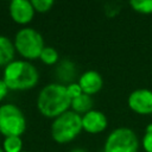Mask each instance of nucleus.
I'll return each instance as SVG.
<instances>
[{
    "label": "nucleus",
    "instance_id": "20e7f679",
    "mask_svg": "<svg viewBox=\"0 0 152 152\" xmlns=\"http://www.w3.org/2000/svg\"><path fill=\"white\" fill-rule=\"evenodd\" d=\"M15 51L25 59L33 61L39 58L43 49L45 48L43 36L33 27H23L14 36Z\"/></svg>",
    "mask_w": 152,
    "mask_h": 152
},
{
    "label": "nucleus",
    "instance_id": "0eeeda50",
    "mask_svg": "<svg viewBox=\"0 0 152 152\" xmlns=\"http://www.w3.org/2000/svg\"><path fill=\"white\" fill-rule=\"evenodd\" d=\"M127 104L131 110L137 114H152V90L139 88L133 90L127 99Z\"/></svg>",
    "mask_w": 152,
    "mask_h": 152
},
{
    "label": "nucleus",
    "instance_id": "6e6552de",
    "mask_svg": "<svg viewBox=\"0 0 152 152\" xmlns=\"http://www.w3.org/2000/svg\"><path fill=\"white\" fill-rule=\"evenodd\" d=\"M8 12L12 20L19 25L31 23L36 13L31 0H12L8 5Z\"/></svg>",
    "mask_w": 152,
    "mask_h": 152
},
{
    "label": "nucleus",
    "instance_id": "b1692460",
    "mask_svg": "<svg viewBox=\"0 0 152 152\" xmlns=\"http://www.w3.org/2000/svg\"><path fill=\"white\" fill-rule=\"evenodd\" d=\"M21 152H30V151H25V150H23V151H21Z\"/></svg>",
    "mask_w": 152,
    "mask_h": 152
},
{
    "label": "nucleus",
    "instance_id": "412c9836",
    "mask_svg": "<svg viewBox=\"0 0 152 152\" xmlns=\"http://www.w3.org/2000/svg\"><path fill=\"white\" fill-rule=\"evenodd\" d=\"M69 152H88V151L86 148H83V147H74Z\"/></svg>",
    "mask_w": 152,
    "mask_h": 152
},
{
    "label": "nucleus",
    "instance_id": "ddd939ff",
    "mask_svg": "<svg viewBox=\"0 0 152 152\" xmlns=\"http://www.w3.org/2000/svg\"><path fill=\"white\" fill-rule=\"evenodd\" d=\"M93 104H94V101L91 99V96L87 95V94H81L80 96L75 97L74 100H71V110L80 114L81 116L86 113H88L89 110L93 109Z\"/></svg>",
    "mask_w": 152,
    "mask_h": 152
},
{
    "label": "nucleus",
    "instance_id": "1a4fd4ad",
    "mask_svg": "<svg viewBox=\"0 0 152 152\" xmlns=\"http://www.w3.org/2000/svg\"><path fill=\"white\" fill-rule=\"evenodd\" d=\"M108 119L106 114L97 109H91L82 115V128L87 133L97 134L107 128Z\"/></svg>",
    "mask_w": 152,
    "mask_h": 152
},
{
    "label": "nucleus",
    "instance_id": "a211bd4d",
    "mask_svg": "<svg viewBox=\"0 0 152 152\" xmlns=\"http://www.w3.org/2000/svg\"><path fill=\"white\" fill-rule=\"evenodd\" d=\"M65 88H66V93H68V95H69V97L71 100H74L75 97L80 96L81 94H83L82 89H81V87H80V84L77 82H72V83L65 86Z\"/></svg>",
    "mask_w": 152,
    "mask_h": 152
},
{
    "label": "nucleus",
    "instance_id": "5701e85b",
    "mask_svg": "<svg viewBox=\"0 0 152 152\" xmlns=\"http://www.w3.org/2000/svg\"><path fill=\"white\" fill-rule=\"evenodd\" d=\"M0 152H5V151H4V148H2V147H0Z\"/></svg>",
    "mask_w": 152,
    "mask_h": 152
},
{
    "label": "nucleus",
    "instance_id": "7ed1b4c3",
    "mask_svg": "<svg viewBox=\"0 0 152 152\" xmlns=\"http://www.w3.org/2000/svg\"><path fill=\"white\" fill-rule=\"evenodd\" d=\"M83 131L82 116L71 109L52 120L51 137L57 144H68L72 141Z\"/></svg>",
    "mask_w": 152,
    "mask_h": 152
},
{
    "label": "nucleus",
    "instance_id": "9b49d317",
    "mask_svg": "<svg viewBox=\"0 0 152 152\" xmlns=\"http://www.w3.org/2000/svg\"><path fill=\"white\" fill-rule=\"evenodd\" d=\"M55 75L58 80V83H61L63 86H68V84L72 83L77 75V69H76L75 63L68 58L59 61L57 63Z\"/></svg>",
    "mask_w": 152,
    "mask_h": 152
},
{
    "label": "nucleus",
    "instance_id": "393cba45",
    "mask_svg": "<svg viewBox=\"0 0 152 152\" xmlns=\"http://www.w3.org/2000/svg\"><path fill=\"white\" fill-rule=\"evenodd\" d=\"M151 115H152V114H151Z\"/></svg>",
    "mask_w": 152,
    "mask_h": 152
},
{
    "label": "nucleus",
    "instance_id": "2eb2a0df",
    "mask_svg": "<svg viewBox=\"0 0 152 152\" xmlns=\"http://www.w3.org/2000/svg\"><path fill=\"white\" fill-rule=\"evenodd\" d=\"M39 59L46 64V65H53L56 63H58L59 61V55L57 52V50L52 46H45L39 56Z\"/></svg>",
    "mask_w": 152,
    "mask_h": 152
},
{
    "label": "nucleus",
    "instance_id": "a878e982",
    "mask_svg": "<svg viewBox=\"0 0 152 152\" xmlns=\"http://www.w3.org/2000/svg\"><path fill=\"white\" fill-rule=\"evenodd\" d=\"M102 152H103V151H102Z\"/></svg>",
    "mask_w": 152,
    "mask_h": 152
},
{
    "label": "nucleus",
    "instance_id": "6ab92c4d",
    "mask_svg": "<svg viewBox=\"0 0 152 152\" xmlns=\"http://www.w3.org/2000/svg\"><path fill=\"white\" fill-rule=\"evenodd\" d=\"M141 146L145 152H152V132H145L141 140Z\"/></svg>",
    "mask_w": 152,
    "mask_h": 152
},
{
    "label": "nucleus",
    "instance_id": "f8f14e48",
    "mask_svg": "<svg viewBox=\"0 0 152 152\" xmlns=\"http://www.w3.org/2000/svg\"><path fill=\"white\" fill-rule=\"evenodd\" d=\"M14 43L4 34H0V66H6L11 62L14 61L15 55Z\"/></svg>",
    "mask_w": 152,
    "mask_h": 152
},
{
    "label": "nucleus",
    "instance_id": "aec40b11",
    "mask_svg": "<svg viewBox=\"0 0 152 152\" xmlns=\"http://www.w3.org/2000/svg\"><path fill=\"white\" fill-rule=\"evenodd\" d=\"M8 87L6 86V83H5V81L2 80V78H0V102L7 96V94H8Z\"/></svg>",
    "mask_w": 152,
    "mask_h": 152
},
{
    "label": "nucleus",
    "instance_id": "f3484780",
    "mask_svg": "<svg viewBox=\"0 0 152 152\" xmlns=\"http://www.w3.org/2000/svg\"><path fill=\"white\" fill-rule=\"evenodd\" d=\"M33 8L36 12L39 13H45L48 11L51 10V7L53 6V1L52 0H31Z\"/></svg>",
    "mask_w": 152,
    "mask_h": 152
},
{
    "label": "nucleus",
    "instance_id": "dca6fc26",
    "mask_svg": "<svg viewBox=\"0 0 152 152\" xmlns=\"http://www.w3.org/2000/svg\"><path fill=\"white\" fill-rule=\"evenodd\" d=\"M129 6L138 13L151 14L152 13V0H133L129 2Z\"/></svg>",
    "mask_w": 152,
    "mask_h": 152
},
{
    "label": "nucleus",
    "instance_id": "4be33fe9",
    "mask_svg": "<svg viewBox=\"0 0 152 152\" xmlns=\"http://www.w3.org/2000/svg\"><path fill=\"white\" fill-rule=\"evenodd\" d=\"M145 132H152V124H150V125H148V126L146 127Z\"/></svg>",
    "mask_w": 152,
    "mask_h": 152
},
{
    "label": "nucleus",
    "instance_id": "f257e3e1",
    "mask_svg": "<svg viewBox=\"0 0 152 152\" xmlns=\"http://www.w3.org/2000/svg\"><path fill=\"white\" fill-rule=\"evenodd\" d=\"M70 106L71 99L66 93V88L58 82L44 86L37 96V108L45 118L56 119L69 110Z\"/></svg>",
    "mask_w": 152,
    "mask_h": 152
},
{
    "label": "nucleus",
    "instance_id": "f03ea898",
    "mask_svg": "<svg viewBox=\"0 0 152 152\" xmlns=\"http://www.w3.org/2000/svg\"><path fill=\"white\" fill-rule=\"evenodd\" d=\"M2 80L10 90H28L37 86L39 72L31 62L14 59L4 68Z\"/></svg>",
    "mask_w": 152,
    "mask_h": 152
},
{
    "label": "nucleus",
    "instance_id": "4468645a",
    "mask_svg": "<svg viewBox=\"0 0 152 152\" xmlns=\"http://www.w3.org/2000/svg\"><path fill=\"white\" fill-rule=\"evenodd\" d=\"M2 148L5 152H21L23 151V140L21 137H5L2 141Z\"/></svg>",
    "mask_w": 152,
    "mask_h": 152
},
{
    "label": "nucleus",
    "instance_id": "423d86ee",
    "mask_svg": "<svg viewBox=\"0 0 152 152\" xmlns=\"http://www.w3.org/2000/svg\"><path fill=\"white\" fill-rule=\"evenodd\" d=\"M139 139L135 132L128 127L113 129L103 145V152H139Z\"/></svg>",
    "mask_w": 152,
    "mask_h": 152
},
{
    "label": "nucleus",
    "instance_id": "9d476101",
    "mask_svg": "<svg viewBox=\"0 0 152 152\" xmlns=\"http://www.w3.org/2000/svg\"><path fill=\"white\" fill-rule=\"evenodd\" d=\"M77 83L80 84L83 94L91 96L102 89L103 80L101 74L96 70H87L78 77Z\"/></svg>",
    "mask_w": 152,
    "mask_h": 152
},
{
    "label": "nucleus",
    "instance_id": "39448f33",
    "mask_svg": "<svg viewBox=\"0 0 152 152\" xmlns=\"http://www.w3.org/2000/svg\"><path fill=\"white\" fill-rule=\"evenodd\" d=\"M26 129V118L14 103L0 106V133L4 137H21Z\"/></svg>",
    "mask_w": 152,
    "mask_h": 152
}]
</instances>
